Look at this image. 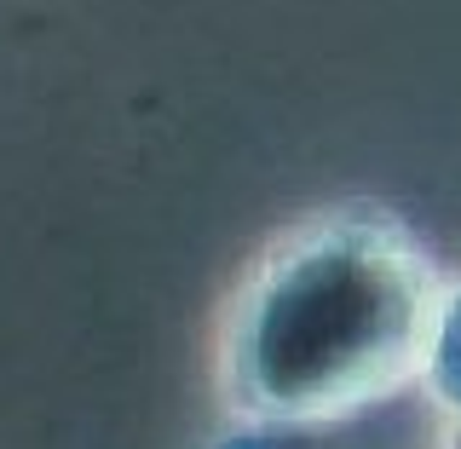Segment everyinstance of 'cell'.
I'll return each mask as SVG.
<instances>
[{
  "instance_id": "6da1fadb",
  "label": "cell",
  "mask_w": 461,
  "mask_h": 449,
  "mask_svg": "<svg viewBox=\"0 0 461 449\" xmlns=\"http://www.w3.org/2000/svg\"><path fill=\"white\" fill-rule=\"evenodd\" d=\"M438 271L381 208L300 225L230 311L225 386L259 421H335L421 374Z\"/></svg>"
},
{
  "instance_id": "7a4b0ae2",
  "label": "cell",
  "mask_w": 461,
  "mask_h": 449,
  "mask_svg": "<svg viewBox=\"0 0 461 449\" xmlns=\"http://www.w3.org/2000/svg\"><path fill=\"white\" fill-rule=\"evenodd\" d=\"M421 374L432 386V398L444 409L461 415V283L438 294V311H432V335H427V357Z\"/></svg>"
}]
</instances>
